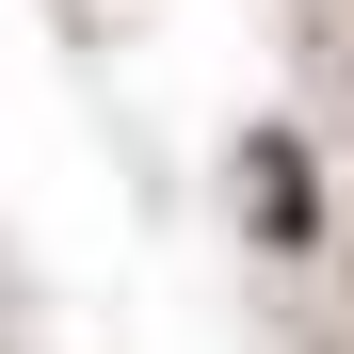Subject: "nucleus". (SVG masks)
<instances>
[{
    "mask_svg": "<svg viewBox=\"0 0 354 354\" xmlns=\"http://www.w3.org/2000/svg\"><path fill=\"white\" fill-rule=\"evenodd\" d=\"M242 209L274 225V242H306V145H290V129H274V145L242 161Z\"/></svg>",
    "mask_w": 354,
    "mask_h": 354,
    "instance_id": "1",
    "label": "nucleus"
}]
</instances>
